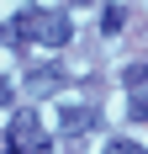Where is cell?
Returning a JSON list of instances; mask_svg holds the SVG:
<instances>
[{
  "mask_svg": "<svg viewBox=\"0 0 148 154\" xmlns=\"http://www.w3.org/2000/svg\"><path fill=\"white\" fill-rule=\"evenodd\" d=\"M74 37L69 16L64 11H21L16 21H5V43H48V48H64Z\"/></svg>",
  "mask_w": 148,
  "mask_h": 154,
  "instance_id": "cell-1",
  "label": "cell"
},
{
  "mask_svg": "<svg viewBox=\"0 0 148 154\" xmlns=\"http://www.w3.org/2000/svg\"><path fill=\"white\" fill-rule=\"evenodd\" d=\"M5 154H53V143L43 138V117L37 112H16L11 128H5Z\"/></svg>",
  "mask_w": 148,
  "mask_h": 154,
  "instance_id": "cell-2",
  "label": "cell"
},
{
  "mask_svg": "<svg viewBox=\"0 0 148 154\" xmlns=\"http://www.w3.org/2000/svg\"><path fill=\"white\" fill-rule=\"evenodd\" d=\"M85 128H95V112H90V106H69V112H58V133H85Z\"/></svg>",
  "mask_w": 148,
  "mask_h": 154,
  "instance_id": "cell-3",
  "label": "cell"
},
{
  "mask_svg": "<svg viewBox=\"0 0 148 154\" xmlns=\"http://www.w3.org/2000/svg\"><path fill=\"white\" fill-rule=\"evenodd\" d=\"M106 154H143V143H132V138H111V143H106Z\"/></svg>",
  "mask_w": 148,
  "mask_h": 154,
  "instance_id": "cell-4",
  "label": "cell"
},
{
  "mask_svg": "<svg viewBox=\"0 0 148 154\" xmlns=\"http://www.w3.org/2000/svg\"><path fill=\"white\" fill-rule=\"evenodd\" d=\"M101 27H106V32H117V27H122V5H106V16H101Z\"/></svg>",
  "mask_w": 148,
  "mask_h": 154,
  "instance_id": "cell-5",
  "label": "cell"
},
{
  "mask_svg": "<svg viewBox=\"0 0 148 154\" xmlns=\"http://www.w3.org/2000/svg\"><path fill=\"white\" fill-rule=\"evenodd\" d=\"M127 85H132V91H138V85H148V64H132V69H127Z\"/></svg>",
  "mask_w": 148,
  "mask_h": 154,
  "instance_id": "cell-6",
  "label": "cell"
},
{
  "mask_svg": "<svg viewBox=\"0 0 148 154\" xmlns=\"http://www.w3.org/2000/svg\"><path fill=\"white\" fill-rule=\"evenodd\" d=\"M0 101H11V80H5V75H0Z\"/></svg>",
  "mask_w": 148,
  "mask_h": 154,
  "instance_id": "cell-7",
  "label": "cell"
}]
</instances>
